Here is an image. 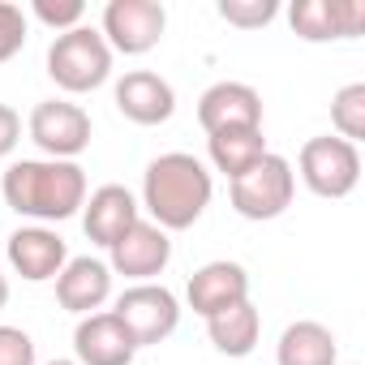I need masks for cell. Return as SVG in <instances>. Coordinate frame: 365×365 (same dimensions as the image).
<instances>
[{
	"label": "cell",
	"mask_w": 365,
	"mask_h": 365,
	"mask_svg": "<svg viewBox=\"0 0 365 365\" xmlns=\"http://www.w3.org/2000/svg\"><path fill=\"white\" fill-rule=\"evenodd\" d=\"M211 194H215L211 168L190 150H168V155L150 159L142 172V207H146L150 224L163 232L194 228L207 215Z\"/></svg>",
	"instance_id": "6da1fadb"
},
{
	"label": "cell",
	"mask_w": 365,
	"mask_h": 365,
	"mask_svg": "<svg viewBox=\"0 0 365 365\" xmlns=\"http://www.w3.org/2000/svg\"><path fill=\"white\" fill-rule=\"evenodd\" d=\"M5 207L35 224H61L73 220L86 202V172L73 159H18L5 168L0 180Z\"/></svg>",
	"instance_id": "7a4b0ae2"
},
{
	"label": "cell",
	"mask_w": 365,
	"mask_h": 365,
	"mask_svg": "<svg viewBox=\"0 0 365 365\" xmlns=\"http://www.w3.org/2000/svg\"><path fill=\"white\" fill-rule=\"evenodd\" d=\"M48 78L65 95H91L112 78V48L95 26H73L48 48Z\"/></svg>",
	"instance_id": "3957f363"
},
{
	"label": "cell",
	"mask_w": 365,
	"mask_h": 365,
	"mask_svg": "<svg viewBox=\"0 0 365 365\" xmlns=\"http://www.w3.org/2000/svg\"><path fill=\"white\" fill-rule=\"evenodd\" d=\"M292 194H297V172L284 155L267 150L250 172H241L237 180H228V198H232V211L250 224H267V220H279L288 207H292Z\"/></svg>",
	"instance_id": "277c9868"
},
{
	"label": "cell",
	"mask_w": 365,
	"mask_h": 365,
	"mask_svg": "<svg viewBox=\"0 0 365 365\" xmlns=\"http://www.w3.org/2000/svg\"><path fill=\"white\" fill-rule=\"evenodd\" d=\"M297 172L314 198H348L361 180V150L344 138H309L297 155Z\"/></svg>",
	"instance_id": "5b68a950"
},
{
	"label": "cell",
	"mask_w": 365,
	"mask_h": 365,
	"mask_svg": "<svg viewBox=\"0 0 365 365\" xmlns=\"http://www.w3.org/2000/svg\"><path fill=\"white\" fill-rule=\"evenodd\" d=\"M116 322L129 331L133 348H150L163 344L176 327H180V301L172 288L163 284H133L116 297Z\"/></svg>",
	"instance_id": "8992f818"
},
{
	"label": "cell",
	"mask_w": 365,
	"mask_h": 365,
	"mask_svg": "<svg viewBox=\"0 0 365 365\" xmlns=\"http://www.w3.org/2000/svg\"><path fill=\"white\" fill-rule=\"evenodd\" d=\"M26 133L31 142L43 150V159H73L91 146V112L69 103V99H43L31 108V120H26Z\"/></svg>",
	"instance_id": "52a82bcc"
},
{
	"label": "cell",
	"mask_w": 365,
	"mask_h": 365,
	"mask_svg": "<svg viewBox=\"0 0 365 365\" xmlns=\"http://www.w3.org/2000/svg\"><path fill=\"white\" fill-rule=\"evenodd\" d=\"M168 31V9L159 0H108L103 9V26L99 35L108 39L112 56H146L150 48H159Z\"/></svg>",
	"instance_id": "ba28073f"
},
{
	"label": "cell",
	"mask_w": 365,
	"mask_h": 365,
	"mask_svg": "<svg viewBox=\"0 0 365 365\" xmlns=\"http://www.w3.org/2000/svg\"><path fill=\"white\" fill-rule=\"evenodd\" d=\"M172 262V241L163 228H155L150 220H138L112 250H108V271L112 275H125V279H138V284H150L155 275H163Z\"/></svg>",
	"instance_id": "9c48e42d"
},
{
	"label": "cell",
	"mask_w": 365,
	"mask_h": 365,
	"mask_svg": "<svg viewBox=\"0 0 365 365\" xmlns=\"http://www.w3.org/2000/svg\"><path fill=\"white\" fill-rule=\"evenodd\" d=\"M288 22L305 43L356 39L365 31V5L361 0H297L288 9Z\"/></svg>",
	"instance_id": "30bf717a"
},
{
	"label": "cell",
	"mask_w": 365,
	"mask_h": 365,
	"mask_svg": "<svg viewBox=\"0 0 365 365\" xmlns=\"http://www.w3.org/2000/svg\"><path fill=\"white\" fill-rule=\"evenodd\" d=\"M5 254H9V267L26 279V284H48L65 271L69 262V245L56 228H43V224H31V228H18L9 241H5Z\"/></svg>",
	"instance_id": "8fae6325"
},
{
	"label": "cell",
	"mask_w": 365,
	"mask_h": 365,
	"mask_svg": "<svg viewBox=\"0 0 365 365\" xmlns=\"http://www.w3.org/2000/svg\"><path fill=\"white\" fill-rule=\"evenodd\" d=\"M198 125L207 138L224 129H262V95L250 82H215L198 99Z\"/></svg>",
	"instance_id": "7c38bea8"
},
{
	"label": "cell",
	"mask_w": 365,
	"mask_h": 365,
	"mask_svg": "<svg viewBox=\"0 0 365 365\" xmlns=\"http://www.w3.org/2000/svg\"><path fill=\"white\" fill-rule=\"evenodd\" d=\"M185 297H190V309L198 318H215L241 301H250V271L241 262H228V258H215L207 267H198L185 284Z\"/></svg>",
	"instance_id": "4fadbf2b"
},
{
	"label": "cell",
	"mask_w": 365,
	"mask_h": 365,
	"mask_svg": "<svg viewBox=\"0 0 365 365\" xmlns=\"http://www.w3.org/2000/svg\"><path fill=\"white\" fill-rule=\"evenodd\" d=\"M112 99H116V112H120L125 120L142 125V129L163 125V120H172V112H176V91H172V82L159 78V73H150V69H129V73L116 82Z\"/></svg>",
	"instance_id": "5bb4252c"
},
{
	"label": "cell",
	"mask_w": 365,
	"mask_h": 365,
	"mask_svg": "<svg viewBox=\"0 0 365 365\" xmlns=\"http://www.w3.org/2000/svg\"><path fill=\"white\" fill-rule=\"evenodd\" d=\"M138 220H142V207L125 185H99L82 202V232H86V241H95L103 250H112Z\"/></svg>",
	"instance_id": "9a60e30c"
},
{
	"label": "cell",
	"mask_w": 365,
	"mask_h": 365,
	"mask_svg": "<svg viewBox=\"0 0 365 365\" xmlns=\"http://www.w3.org/2000/svg\"><path fill=\"white\" fill-rule=\"evenodd\" d=\"M73 352H78V365H133V356H138L129 331L116 322L112 309L78 318V327H73Z\"/></svg>",
	"instance_id": "2e32d148"
},
{
	"label": "cell",
	"mask_w": 365,
	"mask_h": 365,
	"mask_svg": "<svg viewBox=\"0 0 365 365\" xmlns=\"http://www.w3.org/2000/svg\"><path fill=\"white\" fill-rule=\"evenodd\" d=\"M108 297H112V271L103 258H91V254L69 258L65 271L56 275V301H61V309H69L78 318L99 314L108 305Z\"/></svg>",
	"instance_id": "e0dca14e"
},
{
	"label": "cell",
	"mask_w": 365,
	"mask_h": 365,
	"mask_svg": "<svg viewBox=\"0 0 365 365\" xmlns=\"http://www.w3.org/2000/svg\"><path fill=\"white\" fill-rule=\"evenodd\" d=\"M339 361V344L331 335V327L301 318L288 322L279 344H275V365H335Z\"/></svg>",
	"instance_id": "ac0fdd59"
},
{
	"label": "cell",
	"mask_w": 365,
	"mask_h": 365,
	"mask_svg": "<svg viewBox=\"0 0 365 365\" xmlns=\"http://www.w3.org/2000/svg\"><path fill=\"white\" fill-rule=\"evenodd\" d=\"M207 335L224 356H250L262 335V314L254 309V301H241V305L207 318Z\"/></svg>",
	"instance_id": "d6986e66"
},
{
	"label": "cell",
	"mask_w": 365,
	"mask_h": 365,
	"mask_svg": "<svg viewBox=\"0 0 365 365\" xmlns=\"http://www.w3.org/2000/svg\"><path fill=\"white\" fill-rule=\"evenodd\" d=\"M207 155H211L215 172L237 180L241 172H250L267 155V138H262V129H224V133L207 138Z\"/></svg>",
	"instance_id": "ffe728a7"
},
{
	"label": "cell",
	"mask_w": 365,
	"mask_h": 365,
	"mask_svg": "<svg viewBox=\"0 0 365 365\" xmlns=\"http://www.w3.org/2000/svg\"><path fill=\"white\" fill-rule=\"evenodd\" d=\"M331 125H335V138H344L352 146L365 138V82H348L344 91H335Z\"/></svg>",
	"instance_id": "44dd1931"
},
{
	"label": "cell",
	"mask_w": 365,
	"mask_h": 365,
	"mask_svg": "<svg viewBox=\"0 0 365 365\" xmlns=\"http://www.w3.org/2000/svg\"><path fill=\"white\" fill-rule=\"evenodd\" d=\"M220 18L237 31H262L279 18V0H220Z\"/></svg>",
	"instance_id": "7402d4cb"
},
{
	"label": "cell",
	"mask_w": 365,
	"mask_h": 365,
	"mask_svg": "<svg viewBox=\"0 0 365 365\" xmlns=\"http://www.w3.org/2000/svg\"><path fill=\"white\" fill-rule=\"evenodd\" d=\"M31 14H35V18H39L48 31L65 35V31L82 26V18H86V5H82V0H35V5H31Z\"/></svg>",
	"instance_id": "603a6c76"
},
{
	"label": "cell",
	"mask_w": 365,
	"mask_h": 365,
	"mask_svg": "<svg viewBox=\"0 0 365 365\" xmlns=\"http://www.w3.org/2000/svg\"><path fill=\"white\" fill-rule=\"evenodd\" d=\"M26 43V14L14 0H0V65L14 61Z\"/></svg>",
	"instance_id": "cb8c5ba5"
},
{
	"label": "cell",
	"mask_w": 365,
	"mask_h": 365,
	"mask_svg": "<svg viewBox=\"0 0 365 365\" xmlns=\"http://www.w3.org/2000/svg\"><path fill=\"white\" fill-rule=\"evenodd\" d=\"M35 339L22 327H0V365H35Z\"/></svg>",
	"instance_id": "d4e9b609"
},
{
	"label": "cell",
	"mask_w": 365,
	"mask_h": 365,
	"mask_svg": "<svg viewBox=\"0 0 365 365\" xmlns=\"http://www.w3.org/2000/svg\"><path fill=\"white\" fill-rule=\"evenodd\" d=\"M18 142H22V116L9 103H0V159H9Z\"/></svg>",
	"instance_id": "484cf974"
},
{
	"label": "cell",
	"mask_w": 365,
	"mask_h": 365,
	"mask_svg": "<svg viewBox=\"0 0 365 365\" xmlns=\"http://www.w3.org/2000/svg\"><path fill=\"white\" fill-rule=\"evenodd\" d=\"M5 305H9V279L0 275V309H5Z\"/></svg>",
	"instance_id": "4316f807"
},
{
	"label": "cell",
	"mask_w": 365,
	"mask_h": 365,
	"mask_svg": "<svg viewBox=\"0 0 365 365\" xmlns=\"http://www.w3.org/2000/svg\"><path fill=\"white\" fill-rule=\"evenodd\" d=\"M48 365H78V361H48Z\"/></svg>",
	"instance_id": "83f0119b"
}]
</instances>
